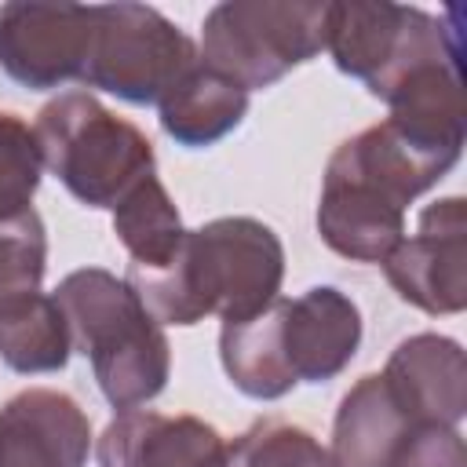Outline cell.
<instances>
[{
  "instance_id": "5b68a950",
  "label": "cell",
  "mask_w": 467,
  "mask_h": 467,
  "mask_svg": "<svg viewBox=\"0 0 467 467\" xmlns=\"http://www.w3.org/2000/svg\"><path fill=\"white\" fill-rule=\"evenodd\" d=\"M328 0H223L201 22V62L244 91L277 84L325 51Z\"/></svg>"
},
{
  "instance_id": "8992f818",
  "label": "cell",
  "mask_w": 467,
  "mask_h": 467,
  "mask_svg": "<svg viewBox=\"0 0 467 467\" xmlns=\"http://www.w3.org/2000/svg\"><path fill=\"white\" fill-rule=\"evenodd\" d=\"M197 62V44L157 7L117 0L95 4L91 47L80 84L131 106H157L161 95Z\"/></svg>"
},
{
  "instance_id": "9a60e30c",
  "label": "cell",
  "mask_w": 467,
  "mask_h": 467,
  "mask_svg": "<svg viewBox=\"0 0 467 467\" xmlns=\"http://www.w3.org/2000/svg\"><path fill=\"white\" fill-rule=\"evenodd\" d=\"M248 113V91L223 77L219 69L197 62L161 95L157 120L168 139H175L186 150H204L226 139L234 128H241Z\"/></svg>"
},
{
  "instance_id": "2e32d148",
  "label": "cell",
  "mask_w": 467,
  "mask_h": 467,
  "mask_svg": "<svg viewBox=\"0 0 467 467\" xmlns=\"http://www.w3.org/2000/svg\"><path fill=\"white\" fill-rule=\"evenodd\" d=\"M219 361L226 379L244 398H255V401L285 398L299 383L285 350V296H277L274 303H266L263 310L241 321H223Z\"/></svg>"
},
{
  "instance_id": "52a82bcc",
  "label": "cell",
  "mask_w": 467,
  "mask_h": 467,
  "mask_svg": "<svg viewBox=\"0 0 467 467\" xmlns=\"http://www.w3.org/2000/svg\"><path fill=\"white\" fill-rule=\"evenodd\" d=\"M390 288L431 317L467 306V201L441 197L420 212L416 234L379 263Z\"/></svg>"
},
{
  "instance_id": "e0dca14e",
  "label": "cell",
  "mask_w": 467,
  "mask_h": 467,
  "mask_svg": "<svg viewBox=\"0 0 467 467\" xmlns=\"http://www.w3.org/2000/svg\"><path fill=\"white\" fill-rule=\"evenodd\" d=\"M73 354L69 325L55 296L36 292L0 310V361L22 376H44L66 368Z\"/></svg>"
},
{
  "instance_id": "7c38bea8",
  "label": "cell",
  "mask_w": 467,
  "mask_h": 467,
  "mask_svg": "<svg viewBox=\"0 0 467 467\" xmlns=\"http://www.w3.org/2000/svg\"><path fill=\"white\" fill-rule=\"evenodd\" d=\"M361 328L358 303L332 285H314L296 299H285V350L296 379H336L358 354Z\"/></svg>"
},
{
  "instance_id": "9c48e42d",
  "label": "cell",
  "mask_w": 467,
  "mask_h": 467,
  "mask_svg": "<svg viewBox=\"0 0 467 467\" xmlns=\"http://www.w3.org/2000/svg\"><path fill=\"white\" fill-rule=\"evenodd\" d=\"M91 420L55 387H26L0 405V467H88Z\"/></svg>"
},
{
  "instance_id": "7a4b0ae2",
  "label": "cell",
  "mask_w": 467,
  "mask_h": 467,
  "mask_svg": "<svg viewBox=\"0 0 467 467\" xmlns=\"http://www.w3.org/2000/svg\"><path fill=\"white\" fill-rule=\"evenodd\" d=\"M124 281L161 328H190L208 314L241 321L281 296L285 244L255 215H219L186 230L161 266H128Z\"/></svg>"
},
{
  "instance_id": "277c9868",
  "label": "cell",
  "mask_w": 467,
  "mask_h": 467,
  "mask_svg": "<svg viewBox=\"0 0 467 467\" xmlns=\"http://www.w3.org/2000/svg\"><path fill=\"white\" fill-rule=\"evenodd\" d=\"M36 142L44 168L88 208H117V201L157 171L153 142L139 124L117 117L91 91H62L36 113Z\"/></svg>"
},
{
  "instance_id": "d6986e66",
  "label": "cell",
  "mask_w": 467,
  "mask_h": 467,
  "mask_svg": "<svg viewBox=\"0 0 467 467\" xmlns=\"http://www.w3.org/2000/svg\"><path fill=\"white\" fill-rule=\"evenodd\" d=\"M47 270V230L36 208L0 215V310L40 292Z\"/></svg>"
},
{
  "instance_id": "30bf717a",
  "label": "cell",
  "mask_w": 467,
  "mask_h": 467,
  "mask_svg": "<svg viewBox=\"0 0 467 467\" xmlns=\"http://www.w3.org/2000/svg\"><path fill=\"white\" fill-rule=\"evenodd\" d=\"M99 467H226V438L201 416L128 409L95 441Z\"/></svg>"
},
{
  "instance_id": "ac0fdd59",
  "label": "cell",
  "mask_w": 467,
  "mask_h": 467,
  "mask_svg": "<svg viewBox=\"0 0 467 467\" xmlns=\"http://www.w3.org/2000/svg\"><path fill=\"white\" fill-rule=\"evenodd\" d=\"M113 234L128 252V266H161L179 248L186 226L157 171L117 201Z\"/></svg>"
},
{
  "instance_id": "5bb4252c",
  "label": "cell",
  "mask_w": 467,
  "mask_h": 467,
  "mask_svg": "<svg viewBox=\"0 0 467 467\" xmlns=\"http://www.w3.org/2000/svg\"><path fill=\"white\" fill-rule=\"evenodd\" d=\"M416 423L405 416L379 372L361 376L339 401L332 420V467H390L405 434Z\"/></svg>"
},
{
  "instance_id": "8fae6325",
  "label": "cell",
  "mask_w": 467,
  "mask_h": 467,
  "mask_svg": "<svg viewBox=\"0 0 467 467\" xmlns=\"http://www.w3.org/2000/svg\"><path fill=\"white\" fill-rule=\"evenodd\" d=\"M379 376L416 427H460L467 412V358L452 336L416 332L401 339Z\"/></svg>"
},
{
  "instance_id": "7402d4cb",
  "label": "cell",
  "mask_w": 467,
  "mask_h": 467,
  "mask_svg": "<svg viewBox=\"0 0 467 467\" xmlns=\"http://www.w3.org/2000/svg\"><path fill=\"white\" fill-rule=\"evenodd\" d=\"M390 467H467V445L460 427L420 423L405 434Z\"/></svg>"
},
{
  "instance_id": "ba28073f",
  "label": "cell",
  "mask_w": 467,
  "mask_h": 467,
  "mask_svg": "<svg viewBox=\"0 0 467 467\" xmlns=\"http://www.w3.org/2000/svg\"><path fill=\"white\" fill-rule=\"evenodd\" d=\"M91 26L95 4L11 0L0 7V69L29 91L80 80Z\"/></svg>"
},
{
  "instance_id": "6da1fadb",
  "label": "cell",
  "mask_w": 467,
  "mask_h": 467,
  "mask_svg": "<svg viewBox=\"0 0 467 467\" xmlns=\"http://www.w3.org/2000/svg\"><path fill=\"white\" fill-rule=\"evenodd\" d=\"M456 161V150L431 146L387 117L361 128L325 164L314 215L321 241L350 263H383L405 237V208Z\"/></svg>"
},
{
  "instance_id": "3957f363",
  "label": "cell",
  "mask_w": 467,
  "mask_h": 467,
  "mask_svg": "<svg viewBox=\"0 0 467 467\" xmlns=\"http://www.w3.org/2000/svg\"><path fill=\"white\" fill-rule=\"evenodd\" d=\"M51 296L66 314L73 350L91 361L95 383L113 409H142L168 387L171 343L124 277L80 266Z\"/></svg>"
},
{
  "instance_id": "4fadbf2b",
  "label": "cell",
  "mask_w": 467,
  "mask_h": 467,
  "mask_svg": "<svg viewBox=\"0 0 467 467\" xmlns=\"http://www.w3.org/2000/svg\"><path fill=\"white\" fill-rule=\"evenodd\" d=\"M416 11L390 0H328L325 51L339 73L372 88L405 47Z\"/></svg>"
},
{
  "instance_id": "44dd1931",
  "label": "cell",
  "mask_w": 467,
  "mask_h": 467,
  "mask_svg": "<svg viewBox=\"0 0 467 467\" xmlns=\"http://www.w3.org/2000/svg\"><path fill=\"white\" fill-rule=\"evenodd\" d=\"M44 157L36 131L11 109H0V215H18L33 208L40 190Z\"/></svg>"
},
{
  "instance_id": "ffe728a7",
  "label": "cell",
  "mask_w": 467,
  "mask_h": 467,
  "mask_svg": "<svg viewBox=\"0 0 467 467\" xmlns=\"http://www.w3.org/2000/svg\"><path fill=\"white\" fill-rule=\"evenodd\" d=\"M226 467H332L328 449L299 423L259 420L234 445H226Z\"/></svg>"
}]
</instances>
